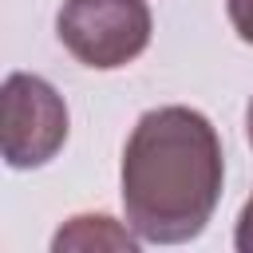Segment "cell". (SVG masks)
Masks as SVG:
<instances>
[{
	"instance_id": "obj_1",
	"label": "cell",
	"mask_w": 253,
	"mask_h": 253,
	"mask_svg": "<svg viewBox=\"0 0 253 253\" xmlns=\"http://www.w3.org/2000/svg\"><path fill=\"white\" fill-rule=\"evenodd\" d=\"M123 213L150 245L194 241L225 186V154L213 123L182 103L138 115L123 146Z\"/></svg>"
},
{
	"instance_id": "obj_2",
	"label": "cell",
	"mask_w": 253,
	"mask_h": 253,
	"mask_svg": "<svg viewBox=\"0 0 253 253\" xmlns=\"http://www.w3.org/2000/svg\"><path fill=\"white\" fill-rule=\"evenodd\" d=\"M154 20L146 0H63L55 16L59 43L91 71L134 63L150 43Z\"/></svg>"
},
{
	"instance_id": "obj_3",
	"label": "cell",
	"mask_w": 253,
	"mask_h": 253,
	"mask_svg": "<svg viewBox=\"0 0 253 253\" xmlns=\"http://www.w3.org/2000/svg\"><path fill=\"white\" fill-rule=\"evenodd\" d=\"M4 103V126H0V146L4 162L12 170H36L47 166L63 142H67V103L63 95L28 71H12L0 91Z\"/></svg>"
},
{
	"instance_id": "obj_4",
	"label": "cell",
	"mask_w": 253,
	"mask_h": 253,
	"mask_svg": "<svg viewBox=\"0 0 253 253\" xmlns=\"http://www.w3.org/2000/svg\"><path fill=\"white\" fill-rule=\"evenodd\" d=\"M138 241L142 237L130 225H123L107 213H75L55 229L51 249L55 253H63V249H83V253L87 249H123V253H134Z\"/></svg>"
},
{
	"instance_id": "obj_5",
	"label": "cell",
	"mask_w": 253,
	"mask_h": 253,
	"mask_svg": "<svg viewBox=\"0 0 253 253\" xmlns=\"http://www.w3.org/2000/svg\"><path fill=\"white\" fill-rule=\"evenodd\" d=\"M225 12H229L233 32L245 43H253V0H225Z\"/></svg>"
},
{
	"instance_id": "obj_6",
	"label": "cell",
	"mask_w": 253,
	"mask_h": 253,
	"mask_svg": "<svg viewBox=\"0 0 253 253\" xmlns=\"http://www.w3.org/2000/svg\"><path fill=\"white\" fill-rule=\"evenodd\" d=\"M233 249L237 253H253V194L245 198L241 213H237V225H233Z\"/></svg>"
},
{
	"instance_id": "obj_7",
	"label": "cell",
	"mask_w": 253,
	"mask_h": 253,
	"mask_svg": "<svg viewBox=\"0 0 253 253\" xmlns=\"http://www.w3.org/2000/svg\"><path fill=\"white\" fill-rule=\"evenodd\" d=\"M245 134H249V146H253V95H249V107H245Z\"/></svg>"
}]
</instances>
